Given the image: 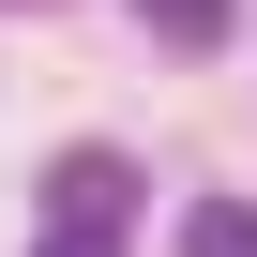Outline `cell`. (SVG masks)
<instances>
[{
    "mask_svg": "<svg viewBox=\"0 0 257 257\" xmlns=\"http://www.w3.org/2000/svg\"><path fill=\"white\" fill-rule=\"evenodd\" d=\"M137 16H152L167 46H212V31H227V0H137Z\"/></svg>",
    "mask_w": 257,
    "mask_h": 257,
    "instance_id": "3",
    "label": "cell"
},
{
    "mask_svg": "<svg viewBox=\"0 0 257 257\" xmlns=\"http://www.w3.org/2000/svg\"><path fill=\"white\" fill-rule=\"evenodd\" d=\"M121 212H137V167H121V152H61L46 167V227H106L121 242Z\"/></svg>",
    "mask_w": 257,
    "mask_h": 257,
    "instance_id": "1",
    "label": "cell"
},
{
    "mask_svg": "<svg viewBox=\"0 0 257 257\" xmlns=\"http://www.w3.org/2000/svg\"><path fill=\"white\" fill-rule=\"evenodd\" d=\"M46 257H106V227H46Z\"/></svg>",
    "mask_w": 257,
    "mask_h": 257,
    "instance_id": "4",
    "label": "cell"
},
{
    "mask_svg": "<svg viewBox=\"0 0 257 257\" xmlns=\"http://www.w3.org/2000/svg\"><path fill=\"white\" fill-rule=\"evenodd\" d=\"M182 257H257V212H242V197H197V212H182Z\"/></svg>",
    "mask_w": 257,
    "mask_h": 257,
    "instance_id": "2",
    "label": "cell"
}]
</instances>
